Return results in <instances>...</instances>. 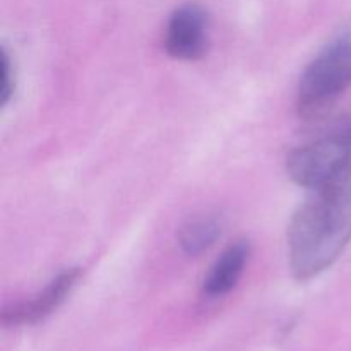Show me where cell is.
<instances>
[{
  "instance_id": "7",
  "label": "cell",
  "mask_w": 351,
  "mask_h": 351,
  "mask_svg": "<svg viewBox=\"0 0 351 351\" xmlns=\"http://www.w3.org/2000/svg\"><path fill=\"white\" fill-rule=\"evenodd\" d=\"M221 235V223L216 216H195L178 230V245L187 256L195 257L209 249Z\"/></svg>"
},
{
  "instance_id": "2",
  "label": "cell",
  "mask_w": 351,
  "mask_h": 351,
  "mask_svg": "<svg viewBox=\"0 0 351 351\" xmlns=\"http://www.w3.org/2000/svg\"><path fill=\"white\" fill-rule=\"evenodd\" d=\"M351 84V31L326 45L307 65L298 82L297 108L312 119L331 106Z\"/></svg>"
},
{
  "instance_id": "6",
  "label": "cell",
  "mask_w": 351,
  "mask_h": 351,
  "mask_svg": "<svg viewBox=\"0 0 351 351\" xmlns=\"http://www.w3.org/2000/svg\"><path fill=\"white\" fill-rule=\"evenodd\" d=\"M250 257V243L247 240H237L218 257L209 274L206 276L202 291L206 297L218 298L228 295L242 278L243 269Z\"/></svg>"
},
{
  "instance_id": "5",
  "label": "cell",
  "mask_w": 351,
  "mask_h": 351,
  "mask_svg": "<svg viewBox=\"0 0 351 351\" xmlns=\"http://www.w3.org/2000/svg\"><path fill=\"white\" fill-rule=\"evenodd\" d=\"M81 276L79 267H71L62 273H58L33 300L26 304H17L9 308H3L2 322L5 326H19V324H34V322L43 321L45 317L57 311L62 302L67 298L72 288L77 283Z\"/></svg>"
},
{
  "instance_id": "4",
  "label": "cell",
  "mask_w": 351,
  "mask_h": 351,
  "mask_svg": "<svg viewBox=\"0 0 351 351\" xmlns=\"http://www.w3.org/2000/svg\"><path fill=\"white\" fill-rule=\"evenodd\" d=\"M209 17L197 3H185L171 14L165 34L168 55L178 60L194 62L206 55L209 47Z\"/></svg>"
},
{
  "instance_id": "9",
  "label": "cell",
  "mask_w": 351,
  "mask_h": 351,
  "mask_svg": "<svg viewBox=\"0 0 351 351\" xmlns=\"http://www.w3.org/2000/svg\"><path fill=\"white\" fill-rule=\"evenodd\" d=\"M343 136H345V137H346V141H348V143L351 144V129L345 130V132H343Z\"/></svg>"
},
{
  "instance_id": "8",
  "label": "cell",
  "mask_w": 351,
  "mask_h": 351,
  "mask_svg": "<svg viewBox=\"0 0 351 351\" xmlns=\"http://www.w3.org/2000/svg\"><path fill=\"white\" fill-rule=\"evenodd\" d=\"M16 89V79H14V67L9 53L0 50V106H5L10 101Z\"/></svg>"
},
{
  "instance_id": "1",
  "label": "cell",
  "mask_w": 351,
  "mask_h": 351,
  "mask_svg": "<svg viewBox=\"0 0 351 351\" xmlns=\"http://www.w3.org/2000/svg\"><path fill=\"white\" fill-rule=\"evenodd\" d=\"M287 239L298 281L319 276L338 261L351 240V165L312 189L295 211Z\"/></svg>"
},
{
  "instance_id": "3",
  "label": "cell",
  "mask_w": 351,
  "mask_h": 351,
  "mask_svg": "<svg viewBox=\"0 0 351 351\" xmlns=\"http://www.w3.org/2000/svg\"><path fill=\"white\" fill-rule=\"evenodd\" d=\"M351 165V144L341 134L297 147L287 158L288 177L300 187L315 189Z\"/></svg>"
}]
</instances>
